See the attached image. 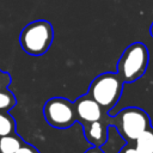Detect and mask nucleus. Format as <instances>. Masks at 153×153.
I'll return each mask as SVG.
<instances>
[{
  "mask_svg": "<svg viewBox=\"0 0 153 153\" xmlns=\"http://www.w3.org/2000/svg\"><path fill=\"white\" fill-rule=\"evenodd\" d=\"M54 41V27L44 19H37L26 24L19 35L22 49L32 56L45 54Z\"/></svg>",
  "mask_w": 153,
  "mask_h": 153,
  "instance_id": "nucleus-1",
  "label": "nucleus"
},
{
  "mask_svg": "<svg viewBox=\"0 0 153 153\" xmlns=\"http://www.w3.org/2000/svg\"><path fill=\"white\" fill-rule=\"evenodd\" d=\"M149 62V53L147 47L141 42L129 44L122 53L117 62V74L123 82H134L139 80L146 72Z\"/></svg>",
  "mask_w": 153,
  "mask_h": 153,
  "instance_id": "nucleus-2",
  "label": "nucleus"
},
{
  "mask_svg": "<svg viewBox=\"0 0 153 153\" xmlns=\"http://www.w3.org/2000/svg\"><path fill=\"white\" fill-rule=\"evenodd\" d=\"M123 80L117 73L105 72L97 75L90 84L87 94L93 98L103 110L112 109L121 98Z\"/></svg>",
  "mask_w": 153,
  "mask_h": 153,
  "instance_id": "nucleus-3",
  "label": "nucleus"
},
{
  "mask_svg": "<svg viewBox=\"0 0 153 153\" xmlns=\"http://www.w3.org/2000/svg\"><path fill=\"white\" fill-rule=\"evenodd\" d=\"M110 126H114L127 142H134L143 130L151 128V120L142 109L129 106L110 117Z\"/></svg>",
  "mask_w": 153,
  "mask_h": 153,
  "instance_id": "nucleus-4",
  "label": "nucleus"
},
{
  "mask_svg": "<svg viewBox=\"0 0 153 153\" xmlns=\"http://www.w3.org/2000/svg\"><path fill=\"white\" fill-rule=\"evenodd\" d=\"M43 115L47 123L56 129H67L76 122L74 104L62 97L48 99L43 106Z\"/></svg>",
  "mask_w": 153,
  "mask_h": 153,
  "instance_id": "nucleus-5",
  "label": "nucleus"
},
{
  "mask_svg": "<svg viewBox=\"0 0 153 153\" xmlns=\"http://www.w3.org/2000/svg\"><path fill=\"white\" fill-rule=\"evenodd\" d=\"M74 110L76 121L82 126L93 121H98L106 115V111L87 93L79 97L74 103Z\"/></svg>",
  "mask_w": 153,
  "mask_h": 153,
  "instance_id": "nucleus-6",
  "label": "nucleus"
},
{
  "mask_svg": "<svg viewBox=\"0 0 153 153\" xmlns=\"http://www.w3.org/2000/svg\"><path fill=\"white\" fill-rule=\"evenodd\" d=\"M110 124V117L105 115L103 118L98 121L90 122L84 124V133L86 140L93 146L102 147L105 145L108 140V128Z\"/></svg>",
  "mask_w": 153,
  "mask_h": 153,
  "instance_id": "nucleus-7",
  "label": "nucleus"
},
{
  "mask_svg": "<svg viewBox=\"0 0 153 153\" xmlns=\"http://www.w3.org/2000/svg\"><path fill=\"white\" fill-rule=\"evenodd\" d=\"M135 148L139 153H153V129L143 130L134 141Z\"/></svg>",
  "mask_w": 153,
  "mask_h": 153,
  "instance_id": "nucleus-8",
  "label": "nucleus"
},
{
  "mask_svg": "<svg viewBox=\"0 0 153 153\" xmlns=\"http://www.w3.org/2000/svg\"><path fill=\"white\" fill-rule=\"evenodd\" d=\"M24 142L16 133L0 136V153H14Z\"/></svg>",
  "mask_w": 153,
  "mask_h": 153,
  "instance_id": "nucleus-9",
  "label": "nucleus"
},
{
  "mask_svg": "<svg viewBox=\"0 0 153 153\" xmlns=\"http://www.w3.org/2000/svg\"><path fill=\"white\" fill-rule=\"evenodd\" d=\"M16 133V120L8 111H0V136Z\"/></svg>",
  "mask_w": 153,
  "mask_h": 153,
  "instance_id": "nucleus-10",
  "label": "nucleus"
},
{
  "mask_svg": "<svg viewBox=\"0 0 153 153\" xmlns=\"http://www.w3.org/2000/svg\"><path fill=\"white\" fill-rule=\"evenodd\" d=\"M16 104L17 99L8 88L0 91V111H10L16 106Z\"/></svg>",
  "mask_w": 153,
  "mask_h": 153,
  "instance_id": "nucleus-11",
  "label": "nucleus"
},
{
  "mask_svg": "<svg viewBox=\"0 0 153 153\" xmlns=\"http://www.w3.org/2000/svg\"><path fill=\"white\" fill-rule=\"evenodd\" d=\"M11 84V76L7 72L0 71V91L7 88V86Z\"/></svg>",
  "mask_w": 153,
  "mask_h": 153,
  "instance_id": "nucleus-12",
  "label": "nucleus"
},
{
  "mask_svg": "<svg viewBox=\"0 0 153 153\" xmlns=\"http://www.w3.org/2000/svg\"><path fill=\"white\" fill-rule=\"evenodd\" d=\"M14 153H39L37 148H35L33 146H31L30 143L24 142Z\"/></svg>",
  "mask_w": 153,
  "mask_h": 153,
  "instance_id": "nucleus-13",
  "label": "nucleus"
},
{
  "mask_svg": "<svg viewBox=\"0 0 153 153\" xmlns=\"http://www.w3.org/2000/svg\"><path fill=\"white\" fill-rule=\"evenodd\" d=\"M120 153H139V151L135 148V146L126 145V146L120 151Z\"/></svg>",
  "mask_w": 153,
  "mask_h": 153,
  "instance_id": "nucleus-14",
  "label": "nucleus"
},
{
  "mask_svg": "<svg viewBox=\"0 0 153 153\" xmlns=\"http://www.w3.org/2000/svg\"><path fill=\"white\" fill-rule=\"evenodd\" d=\"M85 153H104V151L100 148V147H97V146H93L88 149L85 151Z\"/></svg>",
  "mask_w": 153,
  "mask_h": 153,
  "instance_id": "nucleus-15",
  "label": "nucleus"
},
{
  "mask_svg": "<svg viewBox=\"0 0 153 153\" xmlns=\"http://www.w3.org/2000/svg\"><path fill=\"white\" fill-rule=\"evenodd\" d=\"M149 33H151V36L153 37V23L151 24V27H149Z\"/></svg>",
  "mask_w": 153,
  "mask_h": 153,
  "instance_id": "nucleus-16",
  "label": "nucleus"
}]
</instances>
